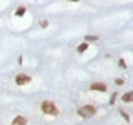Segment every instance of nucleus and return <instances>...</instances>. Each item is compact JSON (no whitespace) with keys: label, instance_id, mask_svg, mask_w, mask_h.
I'll return each instance as SVG.
<instances>
[{"label":"nucleus","instance_id":"obj_1","mask_svg":"<svg viewBox=\"0 0 133 125\" xmlns=\"http://www.w3.org/2000/svg\"><path fill=\"white\" fill-rule=\"evenodd\" d=\"M42 112L47 115H58V108L53 102H50V100H45V102H42Z\"/></svg>","mask_w":133,"mask_h":125},{"label":"nucleus","instance_id":"obj_2","mask_svg":"<svg viewBox=\"0 0 133 125\" xmlns=\"http://www.w3.org/2000/svg\"><path fill=\"white\" fill-rule=\"evenodd\" d=\"M95 114H97V108L93 105H83V107L78 108V115L83 117V118H90V117H93Z\"/></svg>","mask_w":133,"mask_h":125},{"label":"nucleus","instance_id":"obj_3","mask_svg":"<svg viewBox=\"0 0 133 125\" xmlns=\"http://www.w3.org/2000/svg\"><path fill=\"white\" fill-rule=\"evenodd\" d=\"M30 80H32V78L28 77L27 73H18L15 77V83H17V85H25V83H28Z\"/></svg>","mask_w":133,"mask_h":125},{"label":"nucleus","instance_id":"obj_4","mask_svg":"<svg viewBox=\"0 0 133 125\" xmlns=\"http://www.w3.org/2000/svg\"><path fill=\"white\" fill-rule=\"evenodd\" d=\"M90 90H97V92H107V85L102 82H95L90 85Z\"/></svg>","mask_w":133,"mask_h":125},{"label":"nucleus","instance_id":"obj_5","mask_svg":"<svg viewBox=\"0 0 133 125\" xmlns=\"http://www.w3.org/2000/svg\"><path fill=\"white\" fill-rule=\"evenodd\" d=\"M12 125H27V117H22V115L15 117V118L12 120Z\"/></svg>","mask_w":133,"mask_h":125},{"label":"nucleus","instance_id":"obj_6","mask_svg":"<svg viewBox=\"0 0 133 125\" xmlns=\"http://www.w3.org/2000/svg\"><path fill=\"white\" fill-rule=\"evenodd\" d=\"M122 100H123V102H131V100H133V93H131V92H128V93H125L123 95V97H122Z\"/></svg>","mask_w":133,"mask_h":125},{"label":"nucleus","instance_id":"obj_7","mask_svg":"<svg viewBox=\"0 0 133 125\" xmlns=\"http://www.w3.org/2000/svg\"><path fill=\"white\" fill-rule=\"evenodd\" d=\"M87 47H88L87 43H82V45H78V48H77V50H78V52L82 53V52H85V50H87Z\"/></svg>","mask_w":133,"mask_h":125},{"label":"nucleus","instance_id":"obj_8","mask_svg":"<svg viewBox=\"0 0 133 125\" xmlns=\"http://www.w3.org/2000/svg\"><path fill=\"white\" fill-rule=\"evenodd\" d=\"M23 14H25V7H18V8H17V15H18V17L23 15Z\"/></svg>","mask_w":133,"mask_h":125},{"label":"nucleus","instance_id":"obj_9","mask_svg":"<svg viewBox=\"0 0 133 125\" xmlns=\"http://www.w3.org/2000/svg\"><path fill=\"white\" fill-rule=\"evenodd\" d=\"M87 40H97V37H93V35H87Z\"/></svg>","mask_w":133,"mask_h":125},{"label":"nucleus","instance_id":"obj_10","mask_svg":"<svg viewBox=\"0 0 133 125\" xmlns=\"http://www.w3.org/2000/svg\"><path fill=\"white\" fill-rule=\"evenodd\" d=\"M40 25H42V27H43V28H45V27H47V25H48V22H47V20H43V22H42Z\"/></svg>","mask_w":133,"mask_h":125}]
</instances>
